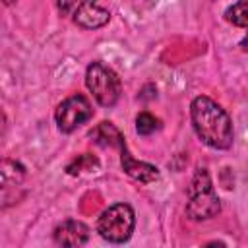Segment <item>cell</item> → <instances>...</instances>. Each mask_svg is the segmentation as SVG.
Segmentation results:
<instances>
[{
	"label": "cell",
	"instance_id": "obj_1",
	"mask_svg": "<svg viewBox=\"0 0 248 248\" xmlns=\"http://www.w3.org/2000/svg\"><path fill=\"white\" fill-rule=\"evenodd\" d=\"M190 118L198 138L213 149H229L232 145V122L227 110L213 99L200 95L190 105Z\"/></svg>",
	"mask_w": 248,
	"mask_h": 248
},
{
	"label": "cell",
	"instance_id": "obj_2",
	"mask_svg": "<svg viewBox=\"0 0 248 248\" xmlns=\"http://www.w3.org/2000/svg\"><path fill=\"white\" fill-rule=\"evenodd\" d=\"M219 211H221V202L215 194L211 176L207 169H198L188 188L186 215L192 221H203L215 217Z\"/></svg>",
	"mask_w": 248,
	"mask_h": 248
},
{
	"label": "cell",
	"instance_id": "obj_3",
	"mask_svg": "<svg viewBox=\"0 0 248 248\" xmlns=\"http://www.w3.org/2000/svg\"><path fill=\"white\" fill-rule=\"evenodd\" d=\"M136 227V215L134 209L128 203H114L108 209H105L97 221V232L112 242V244H122L126 242Z\"/></svg>",
	"mask_w": 248,
	"mask_h": 248
},
{
	"label": "cell",
	"instance_id": "obj_4",
	"mask_svg": "<svg viewBox=\"0 0 248 248\" xmlns=\"http://www.w3.org/2000/svg\"><path fill=\"white\" fill-rule=\"evenodd\" d=\"M85 85L101 107H114L120 99V79L103 62H91L87 66Z\"/></svg>",
	"mask_w": 248,
	"mask_h": 248
},
{
	"label": "cell",
	"instance_id": "obj_5",
	"mask_svg": "<svg viewBox=\"0 0 248 248\" xmlns=\"http://www.w3.org/2000/svg\"><path fill=\"white\" fill-rule=\"evenodd\" d=\"M91 114H93V108H91L89 101L83 95H72L58 105L54 118H56V126L62 134H72L78 126L87 122L91 118Z\"/></svg>",
	"mask_w": 248,
	"mask_h": 248
},
{
	"label": "cell",
	"instance_id": "obj_6",
	"mask_svg": "<svg viewBox=\"0 0 248 248\" xmlns=\"http://www.w3.org/2000/svg\"><path fill=\"white\" fill-rule=\"evenodd\" d=\"M116 149L120 151V165H122V170H124L128 176H132L134 180H140V182H143V184L153 182V180L159 178L157 167H153V165H149V163H143V161H138V159H134V157L130 155L124 138L118 141Z\"/></svg>",
	"mask_w": 248,
	"mask_h": 248
},
{
	"label": "cell",
	"instance_id": "obj_7",
	"mask_svg": "<svg viewBox=\"0 0 248 248\" xmlns=\"http://www.w3.org/2000/svg\"><path fill=\"white\" fill-rule=\"evenodd\" d=\"M74 21L83 29H97L108 23L110 14L108 10L101 8L95 0H79L74 6Z\"/></svg>",
	"mask_w": 248,
	"mask_h": 248
},
{
	"label": "cell",
	"instance_id": "obj_8",
	"mask_svg": "<svg viewBox=\"0 0 248 248\" xmlns=\"http://www.w3.org/2000/svg\"><path fill=\"white\" fill-rule=\"evenodd\" d=\"M89 240V229L85 223L68 219L54 229V242L60 246H81Z\"/></svg>",
	"mask_w": 248,
	"mask_h": 248
},
{
	"label": "cell",
	"instance_id": "obj_9",
	"mask_svg": "<svg viewBox=\"0 0 248 248\" xmlns=\"http://www.w3.org/2000/svg\"><path fill=\"white\" fill-rule=\"evenodd\" d=\"M89 136H91L93 141H95L97 145H101V147H116L118 141L124 138V136L120 134V130H118L112 122H101L95 130H91Z\"/></svg>",
	"mask_w": 248,
	"mask_h": 248
},
{
	"label": "cell",
	"instance_id": "obj_10",
	"mask_svg": "<svg viewBox=\"0 0 248 248\" xmlns=\"http://www.w3.org/2000/svg\"><path fill=\"white\" fill-rule=\"evenodd\" d=\"M225 19L236 27H246L248 25V14H246V0H238L232 6L227 8L225 12Z\"/></svg>",
	"mask_w": 248,
	"mask_h": 248
},
{
	"label": "cell",
	"instance_id": "obj_11",
	"mask_svg": "<svg viewBox=\"0 0 248 248\" xmlns=\"http://www.w3.org/2000/svg\"><path fill=\"white\" fill-rule=\"evenodd\" d=\"M97 167H99V161H97L93 155L85 153V155H79L78 159H74V161L66 167V172H68V174H81V172H89V170H93V169H97Z\"/></svg>",
	"mask_w": 248,
	"mask_h": 248
},
{
	"label": "cell",
	"instance_id": "obj_12",
	"mask_svg": "<svg viewBox=\"0 0 248 248\" xmlns=\"http://www.w3.org/2000/svg\"><path fill=\"white\" fill-rule=\"evenodd\" d=\"M159 128H161V120L157 116H153L151 112H145L143 110V112H140L136 116V130H138V134L149 136V134H153Z\"/></svg>",
	"mask_w": 248,
	"mask_h": 248
},
{
	"label": "cell",
	"instance_id": "obj_13",
	"mask_svg": "<svg viewBox=\"0 0 248 248\" xmlns=\"http://www.w3.org/2000/svg\"><path fill=\"white\" fill-rule=\"evenodd\" d=\"M78 2H79V0H58V8H60V12L68 14V12L74 10V6H76Z\"/></svg>",
	"mask_w": 248,
	"mask_h": 248
},
{
	"label": "cell",
	"instance_id": "obj_14",
	"mask_svg": "<svg viewBox=\"0 0 248 248\" xmlns=\"http://www.w3.org/2000/svg\"><path fill=\"white\" fill-rule=\"evenodd\" d=\"M2 2H4V4H6V6H12V4H14V2H16V0H2Z\"/></svg>",
	"mask_w": 248,
	"mask_h": 248
}]
</instances>
